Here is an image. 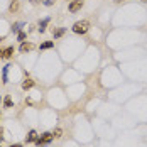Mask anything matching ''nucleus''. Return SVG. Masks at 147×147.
Returning a JSON list of instances; mask_svg holds the SVG:
<instances>
[{"mask_svg": "<svg viewBox=\"0 0 147 147\" xmlns=\"http://www.w3.org/2000/svg\"><path fill=\"white\" fill-rule=\"evenodd\" d=\"M88 30H90V22L85 20V19H83V20H78V22L73 24V32L74 34H81V36H83V34H86Z\"/></svg>", "mask_w": 147, "mask_h": 147, "instance_id": "1", "label": "nucleus"}, {"mask_svg": "<svg viewBox=\"0 0 147 147\" xmlns=\"http://www.w3.org/2000/svg\"><path fill=\"white\" fill-rule=\"evenodd\" d=\"M53 139H54V137H53V132H44V134H41V135L36 139V146H37V147L47 146Z\"/></svg>", "mask_w": 147, "mask_h": 147, "instance_id": "2", "label": "nucleus"}, {"mask_svg": "<svg viewBox=\"0 0 147 147\" xmlns=\"http://www.w3.org/2000/svg\"><path fill=\"white\" fill-rule=\"evenodd\" d=\"M83 0H71L69 2V5H68V9H69V12L71 14H76L78 10H81V7H83Z\"/></svg>", "mask_w": 147, "mask_h": 147, "instance_id": "3", "label": "nucleus"}, {"mask_svg": "<svg viewBox=\"0 0 147 147\" xmlns=\"http://www.w3.org/2000/svg\"><path fill=\"white\" fill-rule=\"evenodd\" d=\"M12 54H14V47H12V46H10V47H5V49L0 51V59H10Z\"/></svg>", "mask_w": 147, "mask_h": 147, "instance_id": "4", "label": "nucleus"}, {"mask_svg": "<svg viewBox=\"0 0 147 147\" xmlns=\"http://www.w3.org/2000/svg\"><path fill=\"white\" fill-rule=\"evenodd\" d=\"M34 85H36V81H34L32 78H29V76H27V78L22 81V90H24V91H27V90H30Z\"/></svg>", "mask_w": 147, "mask_h": 147, "instance_id": "5", "label": "nucleus"}, {"mask_svg": "<svg viewBox=\"0 0 147 147\" xmlns=\"http://www.w3.org/2000/svg\"><path fill=\"white\" fill-rule=\"evenodd\" d=\"M19 9H20L19 0H12V2H10V5H9V12H10V14H17V12H19Z\"/></svg>", "mask_w": 147, "mask_h": 147, "instance_id": "6", "label": "nucleus"}, {"mask_svg": "<svg viewBox=\"0 0 147 147\" xmlns=\"http://www.w3.org/2000/svg\"><path fill=\"white\" fill-rule=\"evenodd\" d=\"M36 139H37V132L36 130H30L27 135H26V142L29 144V142H36Z\"/></svg>", "mask_w": 147, "mask_h": 147, "instance_id": "7", "label": "nucleus"}, {"mask_svg": "<svg viewBox=\"0 0 147 147\" xmlns=\"http://www.w3.org/2000/svg\"><path fill=\"white\" fill-rule=\"evenodd\" d=\"M32 47H34V44H32V42H26V41H24V42L20 44V53H29Z\"/></svg>", "mask_w": 147, "mask_h": 147, "instance_id": "8", "label": "nucleus"}, {"mask_svg": "<svg viewBox=\"0 0 147 147\" xmlns=\"http://www.w3.org/2000/svg\"><path fill=\"white\" fill-rule=\"evenodd\" d=\"M49 20H51V19H49V17H46V19H42V20L39 22V32H44V30H46V26L49 24Z\"/></svg>", "mask_w": 147, "mask_h": 147, "instance_id": "9", "label": "nucleus"}, {"mask_svg": "<svg viewBox=\"0 0 147 147\" xmlns=\"http://www.w3.org/2000/svg\"><path fill=\"white\" fill-rule=\"evenodd\" d=\"M63 34H64V29H53V36H54V39H58V37H61V36H63Z\"/></svg>", "mask_w": 147, "mask_h": 147, "instance_id": "10", "label": "nucleus"}, {"mask_svg": "<svg viewBox=\"0 0 147 147\" xmlns=\"http://www.w3.org/2000/svg\"><path fill=\"white\" fill-rule=\"evenodd\" d=\"M53 46H54V42H53V41H46V42H42V44H41V49H51Z\"/></svg>", "mask_w": 147, "mask_h": 147, "instance_id": "11", "label": "nucleus"}, {"mask_svg": "<svg viewBox=\"0 0 147 147\" xmlns=\"http://www.w3.org/2000/svg\"><path fill=\"white\" fill-rule=\"evenodd\" d=\"M3 105H5L7 108H10V107H12V98H10V96H5V100H3Z\"/></svg>", "mask_w": 147, "mask_h": 147, "instance_id": "12", "label": "nucleus"}, {"mask_svg": "<svg viewBox=\"0 0 147 147\" xmlns=\"http://www.w3.org/2000/svg\"><path fill=\"white\" fill-rule=\"evenodd\" d=\"M61 134H63V130H61V129H54L53 137H54V139H59V137H61Z\"/></svg>", "mask_w": 147, "mask_h": 147, "instance_id": "13", "label": "nucleus"}, {"mask_svg": "<svg viewBox=\"0 0 147 147\" xmlns=\"http://www.w3.org/2000/svg\"><path fill=\"white\" fill-rule=\"evenodd\" d=\"M17 39L24 42V39H26V32H19V36H17Z\"/></svg>", "mask_w": 147, "mask_h": 147, "instance_id": "14", "label": "nucleus"}, {"mask_svg": "<svg viewBox=\"0 0 147 147\" xmlns=\"http://www.w3.org/2000/svg\"><path fill=\"white\" fill-rule=\"evenodd\" d=\"M7 69H9V66L3 68V81H2V83H7Z\"/></svg>", "mask_w": 147, "mask_h": 147, "instance_id": "15", "label": "nucleus"}, {"mask_svg": "<svg viewBox=\"0 0 147 147\" xmlns=\"http://www.w3.org/2000/svg\"><path fill=\"white\" fill-rule=\"evenodd\" d=\"M20 26H22L20 22H17V24H14V27H12V30H14V32H19V29H20Z\"/></svg>", "mask_w": 147, "mask_h": 147, "instance_id": "16", "label": "nucleus"}, {"mask_svg": "<svg viewBox=\"0 0 147 147\" xmlns=\"http://www.w3.org/2000/svg\"><path fill=\"white\" fill-rule=\"evenodd\" d=\"M42 2H44V0H30L32 5H39V3H42Z\"/></svg>", "mask_w": 147, "mask_h": 147, "instance_id": "17", "label": "nucleus"}, {"mask_svg": "<svg viewBox=\"0 0 147 147\" xmlns=\"http://www.w3.org/2000/svg\"><path fill=\"white\" fill-rule=\"evenodd\" d=\"M54 2H56V0H44V2H42V3H44V5H53V3H54Z\"/></svg>", "mask_w": 147, "mask_h": 147, "instance_id": "18", "label": "nucleus"}, {"mask_svg": "<svg viewBox=\"0 0 147 147\" xmlns=\"http://www.w3.org/2000/svg\"><path fill=\"white\" fill-rule=\"evenodd\" d=\"M2 140H3V129L0 127V144H2Z\"/></svg>", "mask_w": 147, "mask_h": 147, "instance_id": "19", "label": "nucleus"}, {"mask_svg": "<svg viewBox=\"0 0 147 147\" xmlns=\"http://www.w3.org/2000/svg\"><path fill=\"white\" fill-rule=\"evenodd\" d=\"M9 147H22V144H12V146H9Z\"/></svg>", "mask_w": 147, "mask_h": 147, "instance_id": "20", "label": "nucleus"}, {"mask_svg": "<svg viewBox=\"0 0 147 147\" xmlns=\"http://www.w3.org/2000/svg\"><path fill=\"white\" fill-rule=\"evenodd\" d=\"M3 39H5V37H3V36H2V37H0V41H3Z\"/></svg>", "mask_w": 147, "mask_h": 147, "instance_id": "21", "label": "nucleus"}, {"mask_svg": "<svg viewBox=\"0 0 147 147\" xmlns=\"http://www.w3.org/2000/svg\"><path fill=\"white\" fill-rule=\"evenodd\" d=\"M142 2H144V3H147V0H142Z\"/></svg>", "mask_w": 147, "mask_h": 147, "instance_id": "22", "label": "nucleus"}, {"mask_svg": "<svg viewBox=\"0 0 147 147\" xmlns=\"http://www.w3.org/2000/svg\"><path fill=\"white\" fill-rule=\"evenodd\" d=\"M0 117H2V115H0Z\"/></svg>", "mask_w": 147, "mask_h": 147, "instance_id": "23", "label": "nucleus"}, {"mask_svg": "<svg viewBox=\"0 0 147 147\" xmlns=\"http://www.w3.org/2000/svg\"><path fill=\"white\" fill-rule=\"evenodd\" d=\"M0 51H2V49H0Z\"/></svg>", "mask_w": 147, "mask_h": 147, "instance_id": "24", "label": "nucleus"}, {"mask_svg": "<svg viewBox=\"0 0 147 147\" xmlns=\"http://www.w3.org/2000/svg\"><path fill=\"white\" fill-rule=\"evenodd\" d=\"M0 147H2V146H0Z\"/></svg>", "mask_w": 147, "mask_h": 147, "instance_id": "25", "label": "nucleus"}]
</instances>
